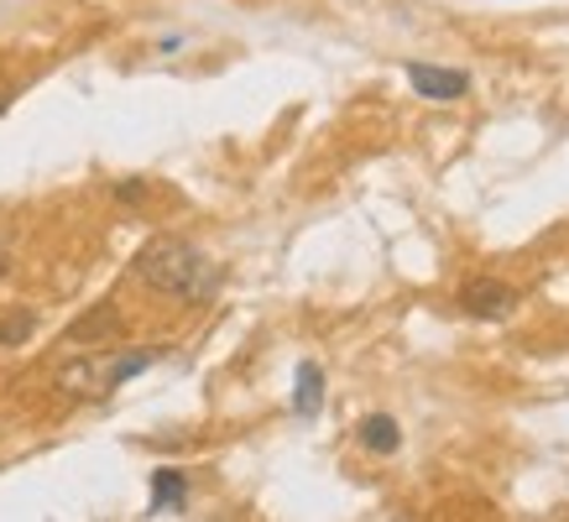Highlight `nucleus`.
<instances>
[{
    "instance_id": "nucleus-1",
    "label": "nucleus",
    "mask_w": 569,
    "mask_h": 522,
    "mask_svg": "<svg viewBox=\"0 0 569 522\" xmlns=\"http://www.w3.org/2000/svg\"><path fill=\"white\" fill-rule=\"evenodd\" d=\"M131 272H137L152 293L168 298H189V303H204L214 288H220V267L199 251V245L178 241V235H157L131 257Z\"/></svg>"
},
{
    "instance_id": "nucleus-2",
    "label": "nucleus",
    "mask_w": 569,
    "mask_h": 522,
    "mask_svg": "<svg viewBox=\"0 0 569 522\" xmlns=\"http://www.w3.org/2000/svg\"><path fill=\"white\" fill-rule=\"evenodd\" d=\"M152 365V350H126V355H79L58 365V387L69 398H110L121 382L141 377Z\"/></svg>"
},
{
    "instance_id": "nucleus-3",
    "label": "nucleus",
    "mask_w": 569,
    "mask_h": 522,
    "mask_svg": "<svg viewBox=\"0 0 569 522\" xmlns=\"http://www.w3.org/2000/svg\"><path fill=\"white\" fill-rule=\"evenodd\" d=\"M518 303H522L518 288H507V282H497V278H481V282H466V288H460V309H466L470 319H507Z\"/></svg>"
},
{
    "instance_id": "nucleus-4",
    "label": "nucleus",
    "mask_w": 569,
    "mask_h": 522,
    "mask_svg": "<svg viewBox=\"0 0 569 522\" xmlns=\"http://www.w3.org/2000/svg\"><path fill=\"white\" fill-rule=\"evenodd\" d=\"M408 84L423 100H466L470 73L466 69H433V63H408Z\"/></svg>"
},
{
    "instance_id": "nucleus-5",
    "label": "nucleus",
    "mask_w": 569,
    "mask_h": 522,
    "mask_svg": "<svg viewBox=\"0 0 569 522\" xmlns=\"http://www.w3.org/2000/svg\"><path fill=\"white\" fill-rule=\"evenodd\" d=\"M126 334V319L116 303H94V309L84 313V319H73L69 324V345H110V340H121Z\"/></svg>"
},
{
    "instance_id": "nucleus-6",
    "label": "nucleus",
    "mask_w": 569,
    "mask_h": 522,
    "mask_svg": "<svg viewBox=\"0 0 569 522\" xmlns=\"http://www.w3.org/2000/svg\"><path fill=\"white\" fill-rule=\"evenodd\" d=\"M183 502H189V475H183V470H157V475H152V506H147V518L183 512Z\"/></svg>"
},
{
    "instance_id": "nucleus-7",
    "label": "nucleus",
    "mask_w": 569,
    "mask_h": 522,
    "mask_svg": "<svg viewBox=\"0 0 569 522\" xmlns=\"http://www.w3.org/2000/svg\"><path fill=\"white\" fill-rule=\"evenodd\" d=\"M356 439H361V450H371V454H397L402 450V429H397L392 413H366L361 429H356Z\"/></svg>"
},
{
    "instance_id": "nucleus-8",
    "label": "nucleus",
    "mask_w": 569,
    "mask_h": 522,
    "mask_svg": "<svg viewBox=\"0 0 569 522\" xmlns=\"http://www.w3.org/2000/svg\"><path fill=\"white\" fill-rule=\"evenodd\" d=\"M319 408H325V371H319V361H303L298 365V382H293V413L313 418Z\"/></svg>"
},
{
    "instance_id": "nucleus-9",
    "label": "nucleus",
    "mask_w": 569,
    "mask_h": 522,
    "mask_svg": "<svg viewBox=\"0 0 569 522\" xmlns=\"http://www.w3.org/2000/svg\"><path fill=\"white\" fill-rule=\"evenodd\" d=\"M32 330H37V319L27 309L6 313V319H0V345H27V340H32Z\"/></svg>"
},
{
    "instance_id": "nucleus-10",
    "label": "nucleus",
    "mask_w": 569,
    "mask_h": 522,
    "mask_svg": "<svg viewBox=\"0 0 569 522\" xmlns=\"http://www.w3.org/2000/svg\"><path fill=\"white\" fill-rule=\"evenodd\" d=\"M116 199H121V204H141V199H147V183H141V178H126V183H116Z\"/></svg>"
},
{
    "instance_id": "nucleus-11",
    "label": "nucleus",
    "mask_w": 569,
    "mask_h": 522,
    "mask_svg": "<svg viewBox=\"0 0 569 522\" xmlns=\"http://www.w3.org/2000/svg\"><path fill=\"white\" fill-rule=\"evenodd\" d=\"M6 267H11V261H6V251H0V272H6Z\"/></svg>"
},
{
    "instance_id": "nucleus-12",
    "label": "nucleus",
    "mask_w": 569,
    "mask_h": 522,
    "mask_svg": "<svg viewBox=\"0 0 569 522\" xmlns=\"http://www.w3.org/2000/svg\"><path fill=\"white\" fill-rule=\"evenodd\" d=\"M0 110H6V94H0Z\"/></svg>"
}]
</instances>
